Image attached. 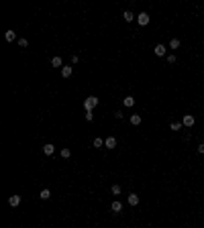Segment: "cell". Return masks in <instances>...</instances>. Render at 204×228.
<instances>
[{"label":"cell","mask_w":204,"mask_h":228,"mask_svg":"<svg viewBox=\"0 0 204 228\" xmlns=\"http://www.w3.org/2000/svg\"><path fill=\"white\" fill-rule=\"evenodd\" d=\"M96 106H98V98H96V96H88V98L84 100V108H86V110H94Z\"/></svg>","instance_id":"6da1fadb"},{"label":"cell","mask_w":204,"mask_h":228,"mask_svg":"<svg viewBox=\"0 0 204 228\" xmlns=\"http://www.w3.org/2000/svg\"><path fill=\"white\" fill-rule=\"evenodd\" d=\"M137 22H139L141 27H147V25H149V14H147V12L137 14Z\"/></svg>","instance_id":"7a4b0ae2"},{"label":"cell","mask_w":204,"mask_h":228,"mask_svg":"<svg viewBox=\"0 0 204 228\" xmlns=\"http://www.w3.org/2000/svg\"><path fill=\"white\" fill-rule=\"evenodd\" d=\"M194 122H196V118H194L192 114H184V118H182L184 126H194Z\"/></svg>","instance_id":"3957f363"},{"label":"cell","mask_w":204,"mask_h":228,"mask_svg":"<svg viewBox=\"0 0 204 228\" xmlns=\"http://www.w3.org/2000/svg\"><path fill=\"white\" fill-rule=\"evenodd\" d=\"M72 74H74L72 65H63L61 67V75H63V78H72Z\"/></svg>","instance_id":"277c9868"},{"label":"cell","mask_w":204,"mask_h":228,"mask_svg":"<svg viewBox=\"0 0 204 228\" xmlns=\"http://www.w3.org/2000/svg\"><path fill=\"white\" fill-rule=\"evenodd\" d=\"M20 204V195H10L8 198V206H12V208H16Z\"/></svg>","instance_id":"5b68a950"},{"label":"cell","mask_w":204,"mask_h":228,"mask_svg":"<svg viewBox=\"0 0 204 228\" xmlns=\"http://www.w3.org/2000/svg\"><path fill=\"white\" fill-rule=\"evenodd\" d=\"M104 147H106V149H114L116 147V139H114V136H108V139L104 141Z\"/></svg>","instance_id":"8992f818"},{"label":"cell","mask_w":204,"mask_h":228,"mask_svg":"<svg viewBox=\"0 0 204 228\" xmlns=\"http://www.w3.org/2000/svg\"><path fill=\"white\" fill-rule=\"evenodd\" d=\"M4 39H6L8 43H12V41H16V33L10 29V31H6V33H4Z\"/></svg>","instance_id":"52a82bcc"},{"label":"cell","mask_w":204,"mask_h":228,"mask_svg":"<svg viewBox=\"0 0 204 228\" xmlns=\"http://www.w3.org/2000/svg\"><path fill=\"white\" fill-rule=\"evenodd\" d=\"M153 53H155L157 57H163V55H165V45H155Z\"/></svg>","instance_id":"ba28073f"},{"label":"cell","mask_w":204,"mask_h":228,"mask_svg":"<svg viewBox=\"0 0 204 228\" xmlns=\"http://www.w3.org/2000/svg\"><path fill=\"white\" fill-rule=\"evenodd\" d=\"M51 67H63V61H61L59 55H55L53 59H51Z\"/></svg>","instance_id":"9c48e42d"},{"label":"cell","mask_w":204,"mask_h":228,"mask_svg":"<svg viewBox=\"0 0 204 228\" xmlns=\"http://www.w3.org/2000/svg\"><path fill=\"white\" fill-rule=\"evenodd\" d=\"M127 202H129L131 206H137V204H139V195H137V194H129Z\"/></svg>","instance_id":"30bf717a"},{"label":"cell","mask_w":204,"mask_h":228,"mask_svg":"<svg viewBox=\"0 0 204 228\" xmlns=\"http://www.w3.org/2000/svg\"><path fill=\"white\" fill-rule=\"evenodd\" d=\"M110 210H112L114 214H118V212L122 210V204H121V202H112V204H110Z\"/></svg>","instance_id":"8fae6325"},{"label":"cell","mask_w":204,"mask_h":228,"mask_svg":"<svg viewBox=\"0 0 204 228\" xmlns=\"http://www.w3.org/2000/svg\"><path fill=\"white\" fill-rule=\"evenodd\" d=\"M53 151H55V145H51V143H47V145L43 147V153L45 155H53Z\"/></svg>","instance_id":"7c38bea8"},{"label":"cell","mask_w":204,"mask_h":228,"mask_svg":"<svg viewBox=\"0 0 204 228\" xmlns=\"http://www.w3.org/2000/svg\"><path fill=\"white\" fill-rule=\"evenodd\" d=\"M141 114H133V116H131V124H133V126H137V124H141Z\"/></svg>","instance_id":"4fadbf2b"},{"label":"cell","mask_w":204,"mask_h":228,"mask_svg":"<svg viewBox=\"0 0 204 228\" xmlns=\"http://www.w3.org/2000/svg\"><path fill=\"white\" fill-rule=\"evenodd\" d=\"M122 104H125V106H127V108L135 106V98H133V96H127V98H125V100H122Z\"/></svg>","instance_id":"5bb4252c"},{"label":"cell","mask_w":204,"mask_h":228,"mask_svg":"<svg viewBox=\"0 0 204 228\" xmlns=\"http://www.w3.org/2000/svg\"><path fill=\"white\" fill-rule=\"evenodd\" d=\"M39 198H41V200H49V198H51V192H49L47 188L41 189V192H39Z\"/></svg>","instance_id":"9a60e30c"},{"label":"cell","mask_w":204,"mask_h":228,"mask_svg":"<svg viewBox=\"0 0 204 228\" xmlns=\"http://www.w3.org/2000/svg\"><path fill=\"white\" fill-rule=\"evenodd\" d=\"M122 16H125V20H127V22H131V20H133V19H137V16H135V14H133V12H131V10H127V12L122 14Z\"/></svg>","instance_id":"2e32d148"},{"label":"cell","mask_w":204,"mask_h":228,"mask_svg":"<svg viewBox=\"0 0 204 228\" xmlns=\"http://www.w3.org/2000/svg\"><path fill=\"white\" fill-rule=\"evenodd\" d=\"M94 147H96V149H100V147H104V141H102L100 136H96V139H94Z\"/></svg>","instance_id":"e0dca14e"},{"label":"cell","mask_w":204,"mask_h":228,"mask_svg":"<svg viewBox=\"0 0 204 228\" xmlns=\"http://www.w3.org/2000/svg\"><path fill=\"white\" fill-rule=\"evenodd\" d=\"M180 47V39H171L170 41V49H178Z\"/></svg>","instance_id":"ac0fdd59"},{"label":"cell","mask_w":204,"mask_h":228,"mask_svg":"<svg viewBox=\"0 0 204 228\" xmlns=\"http://www.w3.org/2000/svg\"><path fill=\"white\" fill-rule=\"evenodd\" d=\"M61 157H63V159H69V157H72V151H69V149H61Z\"/></svg>","instance_id":"d6986e66"},{"label":"cell","mask_w":204,"mask_h":228,"mask_svg":"<svg viewBox=\"0 0 204 228\" xmlns=\"http://www.w3.org/2000/svg\"><path fill=\"white\" fill-rule=\"evenodd\" d=\"M86 120H88V122L94 120V110H86Z\"/></svg>","instance_id":"ffe728a7"},{"label":"cell","mask_w":204,"mask_h":228,"mask_svg":"<svg viewBox=\"0 0 204 228\" xmlns=\"http://www.w3.org/2000/svg\"><path fill=\"white\" fill-rule=\"evenodd\" d=\"M182 126H184L182 122H171V124H170V128H171V130H180Z\"/></svg>","instance_id":"44dd1931"},{"label":"cell","mask_w":204,"mask_h":228,"mask_svg":"<svg viewBox=\"0 0 204 228\" xmlns=\"http://www.w3.org/2000/svg\"><path fill=\"white\" fill-rule=\"evenodd\" d=\"M110 192H112L114 195H118V194H121V185H118V183H114V185L110 188Z\"/></svg>","instance_id":"7402d4cb"},{"label":"cell","mask_w":204,"mask_h":228,"mask_svg":"<svg viewBox=\"0 0 204 228\" xmlns=\"http://www.w3.org/2000/svg\"><path fill=\"white\" fill-rule=\"evenodd\" d=\"M19 45H20V47H27L29 41H27V39H19Z\"/></svg>","instance_id":"603a6c76"},{"label":"cell","mask_w":204,"mask_h":228,"mask_svg":"<svg viewBox=\"0 0 204 228\" xmlns=\"http://www.w3.org/2000/svg\"><path fill=\"white\" fill-rule=\"evenodd\" d=\"M167 63H176V55H167Z\"/></svg>","instance_id":"cb8c5ba5"},{"label":"cell","mask_w":204,"mask_h":228,"mask_svg":"<svg viewBox=\"0 0 204 228\" xmlns=\"http://www.w3.org/2000/svg\"><path fill=\"white\" fill-rule=\"evenodd\" d=\"M198 153H204V143L202 145H198Z\"/></svg>","instance_id":"d4e9b609"}]
</instances>
